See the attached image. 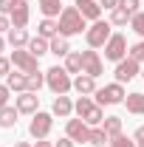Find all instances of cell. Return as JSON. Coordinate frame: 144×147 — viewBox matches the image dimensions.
<instances>
[{
  "label": "cell",
  "mask_w": 144,
  "mask_h": 147,
  "mask_svg": "<svg viewBox=\"0 0 144 147\" xmlns=\"http://www.w3.org/2000/svg\"><path fill=\"white\" fill-rule=\"evenodd\" d=\"M57 23H59V34L62 37H76V34H85L88 31V20L79 14L76 6H65L62 14L57 17Z\"/></svg>",
  "instance_id": "1"
},
{
  "label": "cell",
  "mask_w": 144,
  "mask_h": 147,
  "mask_svg": "<svg viewBox=\"0 0 144 147\" xmlns=\"http://www.w3.org/2000/svg\"><path fill=\"white\" fill-rule=\"evenodd\" d=\"M45 85H48V91L54 96H65L68 91H73V79H71V74L65 71V65L48 68L45 71Z\"/></svg>",
  "instance_id": "2"
},
{
  "label": "cell",
  "mask_w": 144,
  "mask_h": 147,
  "mask_svg": "<svg viewBox=\"0 0 144 147\" xmlns=\"http://www.w3.org/2000/svg\"><path fill=\"white\" fill-rule=\"evenodd\" d=\"M110 37H113L110 20H96V23H90L88 31H85V42H88V48H105V42Z\"/></svg>",
  "instance_id": "3"
},
{
  "label": "cell",
  "mask_w": 144,
  "mask_h": 147,
  "mask_svg": "<svg viewBox=\"0 0 144 147\" xmlns=\"http://www.w3.org/2000/svg\"><path fill=\"white\" fill-rule=\"evenodd\" d=\"M124 85L122 82H110V85H105V88H96V93H93V102L96 105H124Z\"/></svg>",
  "instance_id": "4"
},
{
  "label": "cell",
  "mask_w": 144,
  "mask_h": 147,
  "mask_svg": "<svg viewBox=\"0 0 144 147\" xmlns=\"http://www.w3.org/2000/svg\"><path fill=\"white\" fill-rule=\"evenodd\" d=\"M51 130H54V113L37 110L34 116H31V122H28V136L40 142V139H48Z\"/></svg>",
  "instance_id": "5"
},
{
  "label": "cell",
  "mask_w": 144,
  "mask_h": 147,
  "mask_svg": "<svg viewBox=\"0 0 144 147\" xmlns=\"http://www.w3.org/2000/svg\"><path fill=\"white\" fill-rule=\"evenodd\" d=\"M11 65L23 74H37L40 71V59H37L28 48H14L11 51Z\"/></svg>",
  "instance_id": "6"
},
{
  "label": "cell",
  "mask_w": 144,
  "mask_h": 147,
  "mask_svg": "<svg viewBox=\"0 0 144 147\" xmlns=\"http://www.w3.org/2000/svg\"><path fill=\"white\" fill-rule=\"evenodd\" d=\"M127 51H130V48H127V37L119 34V31L105 42V59H110V62H122L127 57Z\"/></svg>",
  "instance_id": "7"
},
{
  "label": "cell",
  "mask_w": 144,
  "mask_h": 147,
  "mask_svg": "<svg viewBox=\"0 0 144 147\" xmlns=\"http://www.w3.org/2000/svg\"><path fill=\"white\" fill-rule=\"evenodd\" d=\"M113 76H116V82H130V79H136V76H141V62H136L133 57H124L122 62H116V68H113Z\"/></svg>",
  "instance_id": "8"
},
{
  "label": "cell",
  "mask_w": 144,
  "mask_h": 147,
  "mask_svg": "<svg viewBox=\"0 0 144 147\" xmlns=\"http://www.w3.org/2000/svg\"><path fill=\"white\" fill-rule=\"evenodd\" d=\"M105 71V62H102V57L96 48H88V51H82V74H88L93 79H99Z\"/></svg>",
  "instance_id": "9"
},
{
  "label": "cell",
  "mask_w": 144,
  "mask_h": 147,
  "mask_svg": "<svg viewBox=\"0 0 144 147\" xmlns=\"http://www.w3.org/2000/svg\"><path fill=\"white\" fill-rule=\"evenodd\" d=\"M14 108H17L23 116H34L37 110H40V96L31 93V91H23V93L14 96Z\"/></svg>",
  "instance_id": "10"
},
{
  "label": "cell",
  "mask_w": 144,
  "mask_h": 147,
  "mask_svg": "<svg viewBox=\"0 0 144 147\" xmlns=\"http://www.w3.org/2000/svg\"><path fill=\"white\" fill-rule=\"evenodd\" d=\"M65 136L73 139L76 144H85L88 136H90V127L85 125V119H68V122H65Z\"/></svg>",
  "instance_id": "11"
},
{
  "label": "cell",
  "mask_w": 144,
  "mask_h": 147,
  "mask_svg": "<svg viewBox=\"0 0 144 147\" xmlns=\"http://www.w3.org/2000/svg\"><path fill=\"white\" fill-rule=\"evenodd\" d=\"M9 17H11V28H26L28 20H31V6H28V0H17V3H14V11H11Z\"/></svg>",
  "instance_id": "12"
},
{
  "label": "cell",
  "mask_w": 144,
  "mask_h": 147,
  "mask_svg": "<svg viewBox=\"0 0 144 147\" xmlns=\"http://www.w3.org/2000/svg\"><path fill=\"white\" fill-rule=\"evenodd\" d=\"M73 6L79 9V14L88 20V23H96V20H102V6H99V0H76Z\"/></svg>",
  "instance_id": "13"
},
{
  "label": "cell",
  "mask_w": 144,
  "mask_h": 147,
  "mask_svg": "<svg viewBox=\"0 0 144 147\" xmlns=\"http://www.w3.org/2000/svg\"><path fill=\"white\" fill-rule=\"evenodd\" d=\"M73 91L79 93V96H93L96 93V79L88 76V74H76L73 76Z\"/></svg>",
  "instance_id": "14"
},
{
  "label": "cell",
  "mask_w": 144,
  "mask_h": 147,
  "mask_svg": "<svg viewBox=\"0 0 144 147\" xmlns=\"http://www.w3.org/2000/svg\"><path fill=\"white\" fill-rule=\"evenodd\" d=\"M51 113L59 116V119H71V116H73V102H71V96H68V93H65V96H57L54 105H51Z\"/></svg>",
  "instance_id": "15"
},
{
  "label": "cell",
  "mask_w": 144,
  "mask_h": 147,
  "mask_svg": "<svg viewBox=\"0 0 144 147\" xmlns=\"http://www.w3.org/2000/svg\"><path fill=\"white\" fill-rule=\"evenodd\" d=\"M124 108L127 113H133V116H144V93L141 91H133L124 96Z\"/></svg>",
  "instance_id": "16"
},
{
  "label": "cell",
  "mask_w": 144,
  "mask_h": 147,
  "mask_svg": "<svg viewBox=\"0 0 144 147\" xmlns=\"http://www.w3.org/2000/svg\"><path fill=\"white\" fill-rule=\"evenodd\" d=\"M26 48H28V51H31V54L40 59V57L51 54V40H45V37L37 34V37H31V40H28V45H26Z\"/></svg>",
  "instance_id": "17"
},
{
  "label": "cell",
  "mask_w": 144,
  "mask_h": 147,
  "mask_svg": "<svg viewBox=\"0 0 144 147\" xmlns=\"http://www.w3.org/2000/svg\"><path fill=\"white\" fill-rule=\"evenodd\" d=\"M6 85H9L14 93L28 91V74H23V71H11L9 76H6Z\"/></svg>",
  "instance_id": "18"
},
{
  "label": "cell",
  "mask_w": 144,
  "mask_h": 147,
  "mask_svg": "<svg viewBox=\"0 0 144 147\" xmlns=\"http://www.w3.org/2000/svg\"><path fill=\"white\" fill-rule=\"evenodd\" d=\"M37 34L45 37V40H54V37L59 34V23H57L54 17H42V20H40V26H37Z\"/></svg>",
  "instance_id": "19"
},
{
  "label": "cell",
  "mask_w": 144,
  "mask_h": 147,
  "mask_svg": "<svg viewBox=\"0 0 144 147\" xmlns=\"http://www.w3.org/2000/svg\"><path fill=\"white\" fill-rule=\"evenodd\" d=\"M37 9L42 11V17H59L62 14V0H37Z\"/></svg>",
  "instance_id": "20"
},
{
  "label": "cell",
  "mask_w": 144,
  "mask_h": 147,
  "mask_svg": "<svg viewBox=\"0 0 144 147\" xmlns=\"http://www.w3.org/2000/svg\"><path fill=\"white\" fill-rule=\"evenodd\" d=\"M17 116H20V110H17V108L6 105V108L0 110V130H11L14 125H17Z\"/></svg>",
  "instance_id": "21"
},
{
  "label": "cell",
  "mask_w": 144,
  "mask_h": 147,
  "mask_svg": "<svg viewBox=\"0 0 144 147\" xmlns=\"http://www.w3.org/2000/svg\"><path fill=\"white\" fill-rule=\"evenodd\" d=\"M28 40H31V37H28L26 28H11L9 37H6V42H9L11 48H26V45H28Z\"/></svg>",
  "instance_id": "22"
},
{
  "label": "cell",
  "mask_w": 144,
  "mask_h": 147,
  "mask_svg": "<svg viewBox=\"0 0 144 147\" xmlns=\"http://www.w3.org/2000/svg\"><path fill=\"white\" fill-rule=\"evenodd\" d=\"M71 51H73V48H71V42H68V37L57 34L54 40H51V54H54V57H62V59H65Z\"/></svg>",
  "instance_id": "23"
},
{
  "label": "cell",
  "mask_w": 144,
  "mask_h": 147,
  "mask_svg": "<svg viewBox=\"0 0 144 147\" xmlns=\"http://www.w3.org/2000/svg\"><path fill=\"white\" fill-rule=\"evenodd\" d=\"M93 108H96V102H93L90 96H79V99L73 102V113H76L79 119H85V116H88V113H90Z\"/></svg>",
  "instance_id": "24"
},
{
  "label": "cell",
  "mask_w": 144,
  "mask_h": 147,
  "mask_svg": "<svg viewBox=\"0 0 144 147\" xmlns=\"http://www.w3.org/2000/svg\"><path fill=\"white\" fill-rule=\"evenodd\" d=\"M88 144H93V147H105V144H110V136L105 133V127H102V125H99V127H90Z\"/></svg>",
  "instance_id": "25"
},
{
  "label": "cell",
  "mask_w": 144,
  "mask_h": 147,
  "mask_svg": "<svg viewBox=\"0 0 144 147\" xmlns=\"http://www.w3.org/2000/svg\"><path fill=\"white\" fill-rule=\"evenodd\" d=\"M65 71L68 74H82V51H71L65 57Z\"/></svg>",
  "instance_id": "26"
},
{
  "label": "cell",
  "mask_w": 144,
  "mask_h": 147,
  "mask_svg": "<svg viewBox=\"0 0 144 147\" xmlns=\"http://www.w3.org/2000/svg\"><path fill=\"white\" fill-rule=\"evenodd\" d=\"M102 127H105V133H108L110 139H113V136H119V133H122V116H105Z\"/></svg>",
  "instance_id": "27"
},
{
  "label": "cell",
  "mask_w": 144,
  "mask_h": 147,
  "mask_svg": "<svg viewBox=\"0 0 144 147\" xmlns=\"http://www.w3.org/2000/svg\"><path fill=\"white\" fill-rule=\"evenodd\" d=\"M130 17H133V14H127L122 6H116V9L110 11V26H113V28H116V26H127V23H130Z\"/></svg>",
  "instance_id": "28"
},
{
  "label": "cell",
  "mask_w": 144,
  "mask_h": 147,
  "mask_svg": "<svg viewBox=\"0 0 144 147\" xmlns=\"http://www.w3.org/2000/svg\"><path fill=\"white\" fill-rule=\"evenodd\" d=\"M42 85H45V74H28V91L31 93H40V88H42Z\"/></svg>",
  "instance_id": "29"
},
{
  "label": "cell",
  "mask_w": 144,
  "mask_h": 147,
  "mask_svg": "<svg viewBox=\"0 0 144 147\" xmlns=\"http://www.w3.org/2000/svg\"><path fill=\"white\" fill-rule=\"evenodd\" d=\"M110 147H139V144H136V139H130V136H124V133H119V136L110 139Z\"/></svg>",
  "instance_id": "30"
},
{
  "label": "cell",
  "mask_w": 144,
  "mask_h": 147,
  "mask_svg": "<svg viewBox=\"0 0 144 147\" xmlns=\"http://www.w3.org/2000/svg\"><path fill=\"white\" fill-rule=\"evenodd\" d=\"M130 28L144 40V11H139V14H133V17H130Z\"/></svg>",
  "instance_id": "31"
},
{
  "label": "cell",
  "mask_w": 144,
  "mask_h": 147,
  "mask_svg": "<svg viewBox=\"0 0 144 147\" xmlns=\"http://www.w3.org/2000/svg\"><path fill=\"white\" fill-rule=\"evenodd\" d=\"M127 57H133L136 62H144V40H139L136 45H130V51H127Z\"/></svg>",
  "instance_id": "32"
},
{
  "label": "cell",
  "mask_w": 144,
  "mask_h": 147,
  "mask_svg": "<svg viewBox=\"0 0 144 147\" xmlns=\"http://www.w3.org/2000/svg\"><path fill=\"white\" fill-rule=\"evenodd\" d=\"M119 6L124 9L127 14H139L141 11V0H119Z\"/></svg>",
  "instance_id": "33"
},
{
  "label": "cell",
  "mask_w": 144,
  "mask_h": 147,
  "mask_svg": "<svg viewBox=\"0 0 144 147\" xmlns=\"http://www.w3.org/2000/svg\"><path fill=\"white\" fill-rule=\"evenodd\" d=\"M11 68H14V65H11V57H0V76H3V79L11 74Z\"/></svg>",
  "instance_id": "34"
},
{
  "label": "cell",
  "mask_w": 144,
  "mask_h": 147,
  "mask_svg": "<svg viewBox=\"0 0 144 147\" xmlns=\"http://www.w3.org/2000/svg\"><path fill=\"white\" fill-rule=\"evenodd\" d=\"M9 96H11V88H9V85L3 82V85H0V110L9 105Z\"/></svg>",
  "instance_id": "35"
},
{
  "label": "cell",
  "mask_w": 144,
  "mask_h": 147,
  "mask_svg": "<svg viewBox=\"0 0 144 147\" xmlns=\"http://www.w3.org/2000/svg\"><path fill=\"white\" fill-rule=\"evenodd\" d=\"M14 3L17 0H0V14H11L14 11Z\"/></svg>",
  "instance_id": "36"
},
{
  "label": "cell",
  "mask_w": 144,
  "mask_h": 147,
  "mask_svg": "<svg viewBox=\"0 0 144 147\" xmlns=\"http://www.w3.org/2000/svg\"><path fill=\"white\" fill-rule=\"evenodd\" d=\"M6 31H11V17L9 14H0V34H6Z\"/></svg>",
  "instance_id": "37"
},
{
  "label": "cell",
  "mask_w": 144,
  "mask_h": 147,
  "mask_svg": "<svg viewBox=\"0 0 144 147\" xmlns=\"http://www.w3.org/2000/svg\"><path fill=\"white\" fill-rule=\"evenodd\" d=\"M133 139H136V144H139V147H144V125H139V127H136Z\"/></svg>",
  "instance_id": "38"
},
{
  "label": "cell",
  "mask_w": 144,
  "mask_h": 147,
  "mask_svg": "<svg viewBox=\"0 0 144 147\" xmlns=\"http://www.w3.org/2000/svg\"><path fill=\"white\" fill-rule=\"evenodd\" d=\"M99 6H102V11L108 9V11H113L116 6H119V0H99Z\"/></svg>",
  "instance_id": "39"
},
{
  "label": "cell",
  "mask_w": 144,
  "mask_h": 147,
  "mask_svg": "<svg viewBox=\"0 0 144 147\" xmlns=\"http://www.w3.org/2000/svg\"><path fill=\"white\" fill-rule=\"evenodd\" d=\"M54 147H76V142H73V139H68V136H62V139H59Z\"/></svg>",
  "instance_id": "40"
},
{
  "label": "cell",
  "mask_w": 144,
  "mask_h": 147,
  "mask_svg": "<svg viewBox=\"0 0 144 147\" xmlns=\"http://www.w3.org/2000/svg\"><path fill=\"white\" fill-rule=\"evenodd\" d=\"M34 147H54V144H51V142H48V139H40V142H37Z\"/></svg>",
  "instance_id": "41"
},
{
  "label": "cell",
  "mask_w": 144,
  "mask_h": 147,
  "mask_svg": "<svg viewBox=\"0 0 144 147\" xmlns=\"http://www.w3.org/2000/svg\"><path fill=\"white\" fill-rule=\"evenodd\" d=\"M14 147H34L31 142H14Z\"/></svg>",
  "instance_id": "42"
},
{
  "label": "cell",
  "mask_w": 144,
  "mask_h": 147,
  "mask_svg": "<svg viewBox=\"0 0 144 147\" xmlns=\"http://www.w3.org/2000/svg\"><path fill=\"white\" fill-rule=\"evenodd\" d=\"M6 45H9V42H6V37L0 34V54H3V48H6Z\"/></svg>",
  "instance_id": "43"
},
{
  "label": "cell",
  "mask_w": 144,
  "mask_h": 147,
  "mask_svg": "<svg viewBox=\"0 0 144 147\" xmlns=\"http://www.w3.org/2000/svg\"><path fill=\"white\" fill-rule=\"evenodd\" d=\"M141 79H144V68H141Z\"/></svg>",
  "instance_id": "44"
}]
</instances>
